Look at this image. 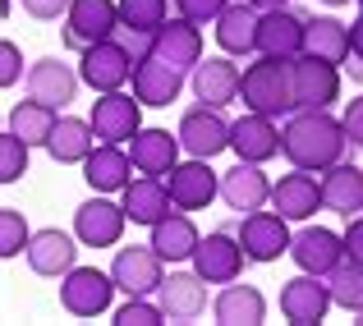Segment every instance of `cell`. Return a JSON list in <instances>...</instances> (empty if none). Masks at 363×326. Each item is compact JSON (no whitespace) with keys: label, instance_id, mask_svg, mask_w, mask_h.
Masks as SVG:
<instances>
[{"label":"cell","instance_id":"4","mask_svg":"<svg viewBox=\"0 0 363 326\" xmlns=\"http://www.w3.org/2000/svg\"><path fill=\"white\" fill-rule=\"evenodd\" d=\"M120 28V5L116 0H74L65 14V46L69 51H88V46L116 37Z\"/></svg>","mask_w":363,"mask_h":326},{"label":"cell","instance_id":"30","mask_svg":"<svg viewBox=\"0 0 363 326\" xmlns=\"http://www.w3.org/2000/svg\"><path fill=\"white\" fill-rule=\"evenodd\" d=\"M203 276H184V271H179V276H170V281H161V308H166V322H194L198 317V313H203L207 308V290H203Z\"/></svg>","mask_w":363,"mask_h":326},{"label":"cell","instance_id":"44","mask_svg":"<svg viewBox=\"0 0 363 326\" xmlns=\"http://www.w3.org/2000/svg\"><path fill=\"white\" fill-rule=\"evenodd\" d=\"M69 5H74V0H28V14H33V18H60V14H69Z\"/></svg>","mask_w":363,"mask_h":326},{"label":"cell","instance_id":"20","mask_svg":"<svg viewBox=\"0 0 363 326\" xmlns=\"http://www.w3.org/2000/svg\"><path fill=\"white\" fill-rule=\"evenodd\" d=\"M272 207L285 220H308L318 207H327L322 203V179H313V170L294 166V175H281V184L272 189Z\"/></svg>","mask_w":363,"mask_h":326},{"label":"cell","instance_id":"27","mask_svg":"<svg viewBox=\"0 0 363 326\" xmlns=\"http://www.w3.org/2000/svg\"><path fill=\"white\" fill-rule=\"evenodd\" d=\"M179 133L170 138V129H138L133 133V170H143V175H170V170L179 166Z\"/></svg>","mask_w":363,"mask_h":326},{"label":"cell","instance_id":"34","mask_svg":"<svg viewBox=\"0 0 363 326\" xmlns=\"http://www.w3.org/2000/svg\"><path fill=\"white\" fill-rule=\"evenodd\" d=\"M303 51L322 55V60L331 64H345L350 60V23H340V18H308V33H303Z\"/></svg>","mask_w":363,"mask_h":326},{"label":"cell","instance_id":"25","mask_svg":"<svg viewBox=\"0 0 363 326\" xmlns=\"http://www.w3.org/2000/svg\"><path fill=\"white\" fill-rule=\"evenodd\" d=\"M79 74L69 69V64H60V60H37L33 69H28V97H37V101H46V106H69L74 101V92H79Z\"/></svg>","mask_w":363,"mask_h":326},{"label":"cell","instance_id":"38","mask_svg":"<svg viewBox=\"0 0 363 326\" xmlns=\"http://www.w3.org/2000/svg\"><path fill=\"white\" fill-rule=\"evenodd\" d=\"M28 244H33V235H28L23 216H18L14 207H0V257L28 253Z\"/></svg>","mask_w":363,"mask_h":326},{"label":"cell","instance_id":"5","mask_svg":"<svg viewBox=\"0 0 363 326\" xmlns=\"http://www.w3.org/2000/svg\"><path fill=\"white\" fill-rule=\"evenodd\" d=\"M79 79L88 83L92 92H120L124 83L133 79V55L124 51L116 37H106V42L79 51Z\"/></svg>","mask_w":363,"mask_h":326},{"label":"cell","instance_id":"26","mask_svg":"<svg viewBox=\"0 0 363 326\" xmlns=\"http://www.w3.org/2000/svg\"><path fill=\"white\" fill-rule=\"evenodd\" d=\"M221 198H225L230 212H257V207L272 198V184H267V175L257 170V161H240L235 170L221 175Z\"/></svg>","mask_w":363,"mask_h":326},{"label":"cell","instance_id":"28","mask_svg":"<svg viewBox=\"0 0 363 326\" xmlns=\"http://www.w3.org/2000/svg\"><path fill=\"white\" fill-rule=\"evenodd\" d=\"M322 203H327V212L359 216L363 212V170L350 166V161L327 166L322 170Z\"/></svg>","mask_w":363,"mask_h":326},{"label":"cell","instance_id":"10","mask_svg":"<svg viewBox=\"0 0 363 326\" xmlns=\"http://www.w3.org/2000/svg\"><path fill=\"white\" fill-rule=\"evenodd\" d=\"M303 33H308V18L294 14L290 5L262 9V18H257V55L294 60V55H303Z\"/></svg>","mask_w":363,"mask_h":326},{"label":"cell","instance_id":"46","mask_svg":"<svg viewBox=\"0 0 363 326\" xmlns=\"http://www.w3.org/2000/svg\"><path fill=\"white\" fill-rule=\"evenodd\" d=\"M350 55H359V60H363V14L350 23Z\"/></svg>","mask_w":363,"mask_h":326},{"label":"cell","instance_id":"24","mask_svg":"<svg viewBox=\"0 0 363 326\" xmlns=\"http://www.w3.org/2000/svg\"><path fill=\"white\" fill-rule=\"evenodd\" d=\"M74 262H79V244L65 230H37L28 244V266L37 276H69Z\"/></svg>","mask_w":363,"mask_h":326},{"label":"cell","instance_id":"1","mask_svg":"<svg viewBox=\"0 0 363 326\" xmlns=\"http://www.w3.org/2000/svg\"><path fill=\"white\" fill-rule=\"evenodd\" d=\"M345 147H350L345 120H331L327 111H294L290 124L281 129V152L299 170L336 166V161H345Z\"/></svg>","mask_w":363,"mask_h":326},{"label":"cell","instance_id":"8","mask_svg":"<svg viewBox=\"0 0 363 326\" xmlns=\"http://www.w3.org/2000/svg\"><path fill=\"white\" fill-rule=\"evenodd\" d=\"M230 129H235V124L221 115V106H207V101H203V106L184 111V120H179V142H184L189 157L212 161L216 152L230 147Z\"/></svg>","mask_w":363,"mask_h":326},{"label":"cell","instance_id":"47","mask_svg":"<svg viewBox=\"0 0 363 326\" xmlns=\"http://www.w3.org/2000/svg\"><path fill=\"white\" fill-rule=\"evenodd\" d=\"M253 9H281V5H290V0H248Z\"/></svg>","mask_w":363,"mask_h":326},{"label":"cell","instance_id":"15","mask_svg":"<svg viewBox=\"0 0 363 326\" xmlns=\"http://www.w3.org/2000/svg\"><path fill=\"white\" fill-rule=\"evenodd\" d=\"M170 184V198H175V207H184V212H203L207 203H212L216 193H221V175H216L212 166H207L203 157L184 161V166H175L166 175Z\"/></svg>","mask_w":363,"mask_h":326},{"label":"cell","instance_id":"18","mask_svg":"<svg viewBox=\"0 0 363 326\" xmlns=\"http://www.w3.org/2000/svg\"><path fill=\"white\" fill-rule=\"evenodd\" d=\"M230 147H235V157L240 161H272L276 152H281V129H276V120L272 115H262V111H248L235 120V129H230Z\"/></svg>","mask_w":363,"mask_h":326},{"label":"cell","instance_id":"9","mask_svg":"<svg viewBox=\"0 0 363 326\" xmlns=\"http://www.w3.org/2000/svg\"><path fill=\"white\" fill-rule=\"evenodd\" d=\"M240 244H244V253H248V262H276L281 253H290V244H294V235H290V225H285V216L281 212H248L244 216V225H240Z\"/></svg>","mask_w":363,"mask_h":326},{"label":"cell","instance_id":"39","mask_svg":"<svg viewBox=\"0 0 363 326\" xmlns=\"http://www.w3.org/2000/svg\"><path fill=\"white\" fill-rule=\"evenodd\" d=\"M116 322L120 326H157V322H166V308H161V299L152 303L147 294H129V303H120Z\"/></svg>","mask_w":363,"mask_h":326},{"label":"cell","instance_id":"48","mask_svg":"<svg viewBox=\"0 0 363 326\" xmlns=\"http://www.w3.org/2000/svg\"><path fill=\"white\" fill-rule=\"evenodd\" d=\"M322 5H350V0H322Z\"/></svg>","mask_w":363,"mask_h":326},{"label":"cell","instance_id":"19","mask_svg":"<svg viewBox=\"0 0 363 326\" xmlns=\"http://www.w3.org/2000/svg\"><path fill=\"white\" fill-rule=\"evenodd\" d=\"M179 88H184V69L166 64L161 55L133 64V97L143 106H170V101H179Z\"/></svg>","mask_w":363,"mask_h":326},{"label":"cell","instance_id":"7","mask_svg":"<svg viewBox=\"0 0 363 326\" xmlns=\"http://www.w3.org/2000/svg\"><path fill=\"white\" fill-rule=\"evenodd\" d=\"M244 262H248V253H244L240 235H230V230H212V235L198 244V253H194V271L203 276L207 285H230V281H240Z\"/></svg>","mask_w":363,"mask_h":326},{"label":"cell","instance_id":"35","mask_svg":"<svg viewBox=\"0 0 363 326\" xmlns=\"http://www.w3.org/2000/svg\"><path fill=\"white\" fill-rule=\"evenodd\" d=\"M9 133H18V138L28 142V147H46L55 133V106H46V101H18L14 111H9Z\"/></svg>","mask_w":363,"mask_h":326},{"label":"cell","instance_id":"41","mask_svg":"<svg viewBox=\"0 0 363 326\" xmlns=\"http://www.w3.org/2000/svg\"><path fill=\"white\" fill-rule=\"evenodd\" d=\"M175 9L194 23H216V18L230 9V0H175Z\"/></svg>","mask_w":363,"mask_h":326},{"label":"cell","instance_id":"2","mask_svg":"<svg viewBox=\"0 0 363 326\" xmlns=\"http://www.w3.org/2000/svg\"><path fill=\"white\" fill-rule=\"evenodd\" d=\"M248 111H262L272 120L294 115V79H290V60L281 55H262L257 64L244 69V88H240Z\"/></svg>","mask_w":363,"mask_h":326},{"label":"cell","instance_id":"43","mask_svg":"<svg viewBox=\"0 0 363 326\" xmlns=\"http://www.w3.org/2000/svg\"><path fill=\"white\" fill-rule=\"evenodd\" d=\"M0 60H5V69H0V83H5V88H9V83H18L23 55H18V46H14V42H5V46H0Z\"/></svg>","mask_w":363,"mask_h":326},{"label":"cell","instance_id":"16","mask_svg":"<svg viewBox=\"0 0 363 326\" xmlns=\"http://www.w3.org/2000/svg\"><path fill=\"white\" fill-rule=\"evenodd\" d=\"M290 257L299 262V271L327 276L331 266L345 262V235H336V230H322V225H308V230H299V235H294Z\"/></svg>","mask_w":363,"mask_h":326},{"label":"cell","instance_id":"21","mask_svg":"<svg viewBox=\"0 0 363 326\" xmlns=\"http://www.w3.org/2000/svg\"><path fill=\"white\" fill-rule=\"evenodd\" d=\"M244 88V74L230 64V55H212V60H198L194 69V97L207 101V106H230Z\"/></svg>","mask_w":363,"mask_h":326},{"label":"cell","instance_id":"49","mask_svg":"<svg viewBox=\"0 0 363 326\" xmlns=\"http://www.w3.org/2000/svg\"><path fill=\"white\" fill-rule=\"evenodd\" d=\"M354 317H359V322H363V308H354Z\"/></svg>","mask_w":363,"mask_h":326},{"label":"cell","instance_id":"22","mask_svg":"<svg viewBox=\"0 0 363 326\" xmlns=\"http://www.w3.org/2000/svg\"><path fill=\"white\" fill-rule=\"evenodd\" d=\"M170 207H175V198H170L166 175L129 179V189H124V212H129L133 225H157V220L170 216Z\"/></svg>","mask_w":363,"mask_h":326},{"label":"cell","instance_id":"13","mask_svg":"<svg viewBox=\"0 0 363 326\" xmlns=\"http://www.w3.org/2000/svg\"><path fill=\"white\" fill-rule=\"evenodd\" d=\"M124 220H129L124 203L116 207V203H106V198H88V203L74 212V235L88 248H111V244H120Z\"/></svg>","mask_w":363,"mask_h":326},{"label":"cell","instance_id":"50","mask_svg":"<svg viewBox=\"0 0 363 326\" xmlns=\"http://www.w3.org/2000/svg\"><path fill=\"white\" fill-rule=\"evenodd\" d=\"M359 5H363V0H359Z\"/></svg>","mask_w":363,"mask_h":326},{"label":"cell","instance_id":"33","mask_svg":"<svg viewBox=\"0 0 363 326\" xmlns=\"http://www.w3.org/2000/svg\"><path fill=\"white\" fill-rule=\"evenodd\" d=\"M92 138H97L92 120H79V115H60V120H55L51 142H46V152H51L60 166H69V161H88Z\"/></svg>","mask_w":363,"mask_h":326},{"label":"cell","instance_id":"12","mask_svg":"<svg viewBox=\"0 0 363 326\" xmlns=\"http://www.w3.org/2000/svg\"><path fill=\"white\" fill-rule=\"evenodd\" d=\"M92 129L101 142H133V133L143 129V101L124 92H101V101H92Z\"/></svg>","mask_w":363,"mask_h":326},{"label":"cell","instance_id":"23","mask_svg":"<svg viewBox=\"0 0 363 326\" xmlns=\"http://www.w3.org/2000/svg\"><path fill=\"white\" fill-rule=\"evenodd\" d=\"M129 170H133V157L120 152V142H101V147H92L88 161H83V179H88L97 193H124V189H129Z\"/></svg>","mask_w":363,"mask_h":326},{"label":"cell","instance_id":"51","mask_svg":"<svg viewBox=\"0 0 363 326\" xmlns=\"http://www.w3.org/2000/svg\"><path fill=\"white\" fill-rule=\"evenodd\" d=\"M23 5H28V0H23Z\"/></svg>","mask_w":363,"mask_h":326},{"label":"cell","instance_id":"3","mask_svg":"<svg viewBox=\"0 0 363 326\" xmlns=\"http://www.w3.org/2000/svg\"><path fill=\"white\" fill-rule=\"evenodd\" d=\"M290 79H294V111H327L340 92V74L331 60L303 51L290 60Z\"/></svg>","mask_w":363,"mask_h":326},{"label":"cell","instance_id":"42","mask_svg":"<svg viewBox=\"0 0 363 326\" xmlns=\"http://www.w3.org/2000/svg\"><path fill=\"white\" fill-rule=\"evenodd\" d=\"M345 133H350V147L363 152V97H354L345 106Z\"/></svg>","mask_w":363,"mask_h":326},{"label":"cell","instance_id":"14","mask_svg":"<svg viewBox=\"0 0 363 326\" xmlns=\"http://www.w3.org/2000/svg\"><path fill=\"white\" fill-rule=\"evenodd\" d=\"M152 55H161L166 64H175V69L194 74L198 60H203V33H198L194 18H166V23L157 28V42H152Z\"/></svg>","mask_w":363,"mask_h":326},{"label":"cell","instance_id":"29","mask_svg":"<svg viewBox=\"0 0 363 326\" xmlns=\"http://www.w3.org/2000/svg\"><path fill=\"white\" fill-rule=\"evenodd\" d=\"M257 18H262V9H253L248 0L230 5L216 18V46L225 55H253L257 51Z\"/></svg>","mask_w":363,"mask_h":326},{"label":"cell","instance_id":"6","mask_svg":"<svg viewBox=\"0 0 363 326\" xmlns=\"http://www.w3.org/2000/svg\"><path fill=\"white\" fill-rule=\"evenodd\" d=\"M116 276L97 271V266H74L69 276L60 281V303L65 313H74V317H101V313L111 308V294H116Z\"/></svg>","mask_w":363,"mask_h":326},{"label":"cell","instance_id":"36","mask_svg":"<svg viewBox=\"0 0 363 326\" xmlns=\"http://www.w3.org/2000/svg\"><path fill=\"white\" fill-rule=\"evenodd\" d=\"M327 290H331V303L336 308H345V313H354L363 308V262H354V257H345L340 266H331L327 276Z\"/></svg>","mask_w":363,"mask_h":326},{"label":"cell","instance_id":"17","mask_svg":"<svg viewBox=\"0 0 363 326\" xmlns=\"http://www.w3.org/2000/svg\"><path fill=\"white\" fill-rule=\"evenodd\" d=\"M327 308H331V290H327V281H322V276L303 271V276H294V281H285V290H281V313H285L290 322L313 326V322L327 317Z\"/></svg>","mask_w":363,"mask_h":326},{"label":"cell","instance_id":"11","mask_svg":"<svg viewBox=\"0 0 363 326\" xmlns=\"http://www.w3.org/2000/svg\"><path fill=\"white\" fill-rule=\"evenodd\" d=\"M111 276H116V285H120L124 294H157L161 281H166V257H161L152 244L147 248H143V244L120 248Z\"/></svg>","mask_w":363,"mask_h":326},{"label":"cell","instance_id":"40","mask_svg":"<svg viewBox=\"0 0 363 326\" xmlns=\"http://www.w3.org/2000/svg\"><path fill=\"white\" fill-rule=\"evenodd\" d=\"M18 175H28V142L5 129V138H0V179L14 184Z\"/></svg>","mask_w":363,"mask_h":326},{"label":"cell","instance_id":"37","mask_svg":"<svg viewBox=\"0 0 363 326\" xmlns=\"http://www.w3.org/2000/svg\"><path fill=\"white\" fill-rule=\"evenodd\" d=\"M166 14H170V0H120V23H129V28L157 33L166 23Z\"/></svg>","mask_w":363,"mask_h":326},{"label":"cell","instance_id":"31","mask_svg":"<svg viewBox=\"0 0 363 326\" xmlns=\"http://www.w3.org/2000/svg\"><path fill=\"white\" fill-rule=\"evenodd\" d=\"M198 244H203V235H198V225L184 216V207L152 225V248H157L166 262H184V257H194Z\"/></svg>","mask_w":363,"mask_h":326},{"label":"cell","instance_id":"45","mask_svg":"<svg viewBox=\"0 0 363 326\" xmlns=\"http://www.w3.org/2000/svg\"><path fill=\"white\" fill-rule=\"evenodd\" d=\"M345 257L363 262V212L350 216V230H345Z\"/></svg>","mask_w":363,"mask_h":326},{"label":"cell","instance_id":"32","mask_svg":"<svg viewBox=\"0 0 363 326\" xmlns=\"http://www.w3.org/2000/svg\"><path fill=\"white\" fill-rule=\"evenodd\" d=\"M212 313H216V322H225V326H257L267 317V299L253 290V285H235L230 281L221 294H216Z\"/></svg>","mask_w":363,"mask_h":326}]
</instances>
